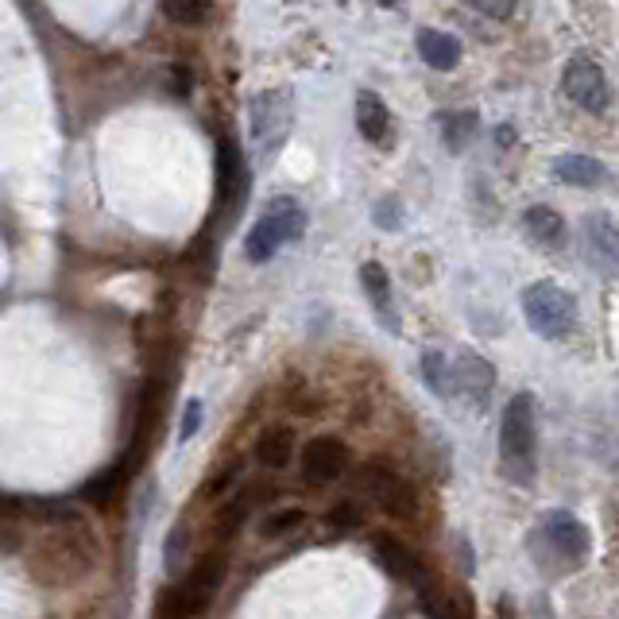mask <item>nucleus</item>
<instances>
[{"label":"nucleus","mask_w":619,"mask_h":619,"mask_svg":"<svg viewBox=\"0 0 619 619\" xmlns=\"http://www.w3.org/2000/svg\"><path fill=\"white\" fill-rule=\"evenodd\" d=\"M522 225L527 233L547 248H562L565 245V221L562 213H554L550 205H534V210L522 213Z\"/></svg>","instance_id":"obj_19"},{"label":"nucleus","mask_w":619,"mask_h":619,"mask_svg":"<svg viewBox=\"0 0 619 619\" xmlns=\"http://www.w3.org/2000/svg\"><path fill=\"white\" fill-rule=\"evenodd\" d=\"M469 4H473L476 12H484V16H492V20H507L519 0H469Z\"/></svg>","instance_id":"obj_30"},{"label":"nucleus","mask_w":619,"mask_h":619,"mask_svg":"<svg viewBox=\"0 0 619 619\" xmlns=\"http://www.w3.org/2000/svg\"><path fill=\"white\" fill-rule=\"evenodd\" d=\"M554 175L562 182H570V187H600V182L608 179L604 164L593 159V155H562L554 164Z\"/></svg>","instance_id":"obj_18"},{"label":"nucleus","mask_w":619,"mask_h":619,"mask_svg":"<svg viewBox=\"0 0 619 619\" xmlns=\"http://www.w3.org/2000/svg\"><path fill=\"white\" fill-rule=\"evenodd\" d=\"M492 364L476 352H461L453 357L449 352V403H469V407H488V395H492Z\"/></svg>","instance_id":"obj_8"},{"label":"nucleus","mask_w":619,"mask_h":619,"mask_svg":"<svg viewBox=\"0 0 619 619\" xmlns=\"http://www.w3.org/2000/svg\"><path fill=\"white\" fill-rule=\"evenodd\" d=\"M248 511H252V492H240V496H233L228 504H221L217 519H213V530H217V538H233V530L245 522Z\"/></svg>","instance_id":"obj_23"},{"label":"nucleus","mask_w":619,"mask_h":619,"mask_svg":"<svg viewBox=\"0 0 619 619\" xmlns=\"http://www.w3.org/2000/svg\"><path fill=\"white\" fill-rule=\"evenodd\" d=\"M473 124H476V116H473V113H457V116H449V124H446V139H449V147H453V151H461L464 136H473Z\"/></svg>","instance_id":"obj_27"},{"label":"nucleus","mask_w":619,"mask_h":619,"mask_svg":"<svg viewBox=\"0 0 619 619\" xmlns=\"http://www.w3.org/2000/svg\"><path fill=\"white\" fill-rule=\"evenodd\" d=\"M291 457H294V434L286 426H268L260 434V441H256V461L263 469H271V473H283L286 464H291Z\"/></svg>","instance_id":"obj_16"},{"label":"nucleus","mask_w":619,"mask_h":619,"mask_svg":"<svg viewBox=\"0 0 619 619\" xmlns=\"http://www.w3.org/2000/svg\"><path fill=\"white\" fill-rule=\"evenodd\" d=\"M302 522H306V511L302 507H279L275 515H268L263 519V538H283V534H291V530H299Z\"/></svg>","instance_id":"obj_24"},{"label":"nucleus","mask_w":619,"mask_h":619,"mask_svg":"<svg viewBox=\"0 0 619 619\" xmlns=\"http://www.w3.org/2000/svg\"><path fill=\"white\" fill-rule=\"evenodd\" d=\"M198 430H202V403L190 399L187 410H182V423H179V441H190Z\"/></svg>","instance_id":"obj_29"},{"label":"nucleus","mask_w":619,"mask_h":619,"mask_svg":"<svg viewBox=\"0 0 619 619\" xmlns=\"http://www.w3.org/2000/svg\"><path fill=\"white\" fill-rule=\"evenodd\" d=\"M357 484H360V492L372 496L387 515H410L415 511V492H410L407 481H403L399 473H392L387 464H364L360 476H357Z\"/></svg>","instance_id":"obj_9"},{"label":"nucleus","mask_w":619,"mask_h":619,"mask_svg":"<svg viewBox=\"0 0 619 619\" xmlns=\"http://www.w3.org/2000/svg\"><path fill=\"white\" fill-rule=\"evenodd\" d=\"M534 446H538L534 395L519 392L507 399L504 423H499V461H504V473L515 484L534 481Z\"/></svg>","instance_id":"obj_2"},{"label":"nucleus","mask_w":619,"mask_h":619,"mask_svg":"<svg viewBox=\"0 0 619 619\" xmlns=\"http://www.w3.org/2000/svg\"><path fill=\"white\" fill-rule=\"evenodd\" d=\"M245 182L248 171H245V159H240V147L228 136L217 139V198L228 205V213L237 210L240 198H245Z\"/></svg>","instance_id":"obj_12"},{"label":"nucleus","mask_w":619,"mask_h":619,"mask_svg":"<svg viewBox=\"0 0 619 619\" xmlns=\"http://www.w3.org/2000/svg\"><path fill=\"white\" fill-rule=\"evenodd\" d=\"M175 93H179V98H190V74H187V66H175Z\"/></svg>","instance_id":"obj_32"},{"label":"nucleus","mask_w":619,"mask_h":619,"mask_svg":"<svg viewBox=\"0 0 619 619\" xmlns=\"http://www.w3.org/2000/svg\"><path fill=\"white\" fill-rule=\"evenodd\" d=\"M534 542H538V550H547L554 562L570 565V570H577V565L588 558V547H593L588 527L573 511H547L542 515V527H538Z\"/></svg>","instance_id":"obj_7"},{"label":"nucleus","mask_w":619,"mask_h":619,"mask_svg":"<svg viewBox=\"0 0 619 619\" xmlns=\"http://www.w3.org/2000/svg\"><path fill=\"white\" fill-rule=\"evenodd\" d=\"M329 527H334L337 534H352V530L364 527V507H360L357 499H341V504L329 511Z\"/></svg>","instance_id":"obj_25"},{"label":"nucleus","mask_w":619,"mask_h":619,"mask_svg":"<svg viewBox=\"0 0 619 619\" xmlns=\"http://www.w3.org/2000/svg\"><path fill=\"white\" fill-rule=\"evenodd\" d=\"M357 128L368 144H387V136H392V113L375 93H360L357 98Z\"/></svg>","instance_id":"obj_15"},{"label":"nucleus","mask_w":619,"mask_h":619,"mask_svg":"<svg viewBox=\"0 0 619 619\" xmlns=\"http://www.w3.org/2000/svg\"><path fill=\"white\" fill-rule=\"evenodd\" d=\"M423 375L438 399L449 403V352L446 349H426L423 352Z\"/></svg>","instance_id":"obj_21"},{"label":"nucleus","mask_w":619,"mask_h":619,"mask_svg":"<svg viewBox=\"0 0 619 619\" xmlns=\"http://www.w3.org/2000/svg\"><path fill=\"white\" fill-rule=\"evenodd\" d=\"M522 314H527V326L542 341H565L581 322L577 299L554 283H530L522 291Z\"/></svg>","instance_id":"obj_4"},{"label":"nucleus","mask_w":619,"mask_h":619,"mask_svg":"<svg viewBox=\"0 0 619 619\" xmlns=\"http://www.w3.org/2000/svg\"><path fill=\"white\" fill-rule=\"evenodd\" d=\"M306 233V210H302L294 198H271L263 217L252 225L245 240V252L252 263H268L271 256L283 245H294V240Z\"/></svg>","instance_id":"obj_6"},{"label":"nucleus","mask_w":619,"mask_h":619,"mask_svg":"<svg viewBox=\"0 0 619 619\" xmlns=\"http://www.w3.org/2000/svg\"><path fill=\"white\" fill-rule=\"evenodd\" d=\"M380 4H383V9H395V4H399V0H380Z\"/></svg>","instance_id":"obj_33"},{"label":"nucleus","mask_w":619,"mask_h":619,"mask_svg":"<svg viewBox=\"0 0 619 619\" xmlns=\"http://www.w3.org/2000/svg\"><path fill=\"white\" fill-rule=\"evenodd\" d=\"M294 124V101L286 90H263L248 101V136L260 155V164L268 167L279 155V147L286 144Z\"/></svg>","instance_id":"obj_5"},{"label":"nucleus","mask_w":619,"mask_h":619,"mask_svg":"<svg viewBox=\"0 0 619 619\" xmlns=\"http://www.w3.org/2000/svg\"><path fill=\"white\" fill-rule=\"evenodd\" d=\"M360 286H364L368 302H372L375 318L383 322V329H387V334H399V314H395L392 275H387V268L375 263V260H368L364 268H360Z\"/></svg>","instance_id":"obj_13"},{"label":"nucleus","mask_w":619,"mask_h":619,"mask_svg":"<svg viewBox=\"0 0 619 619\" xmlns=\"http://www.w3.org/2000/svg\"><path fill=\"white\" fill-rule=\"evenodd\" d=\"M565 93L577 109L585 113H600L608 105V78H604L600 63L588 55H577L565 66Z\"/></svg>","instance_id":"obj_10"},{"label":"nucleus","mask_w":619,"mask_h":619,"mask_svg":"<svg viewBox=\"0 0 619 619\" xmlns=\"http://www.w3.org/2000/svg\"><path fill=\"white\" fill-rule=\"evenodd\" d=\"M116 484H121V473H105V476H98V481L86 484L82 496L90 499V504H105V499L116 492Z\"/></svg>","instance_id":"obj_28"},{"label":"nucleus","mask_w":619,"mask_h":619,"mask_svg":"<svg viewBox=\"0 0 619 619\" xmlns=\"http://www.w3.org/2000/svg\"><path fill=\"white\" fill-rule=\"evenodd\" d=\"M418 55H423L426 66H434V70H453V66L461 63L464 47H461V40L449 32H423L418 35Z\"/></svg>","instance_id":"obj_17"},{"label":"nucleus","mask_w":619,"mask_h":619,"mask_svg":"<svg viewBox=\"0 0 619 619\" xmlns=\"http://www.w3.org/2000/svg\"><path fill=\"white\" fill-rule=\"evenodd\" d=\"M221 581H225V554L221 550H205L194 570H190V577L182 585L167 588L155 611H159V619H198L202 611H210Z\"/></svg>","instance_id":"obj_3"},{"label":"nucleus","mask_w":619,"mask_h":619,"mask_svg":"<svg viewBox=\"0 0 619 619\" xmlns=\"http://www.w3.org/2000/svg\"><path fill=\"white\" fill-rule=\"evenodd\" d=\"M585 240H588V260H600L604 268H611V260H616V225H611V217H604V213L588 217Z\"/></svg>","instance_id":"obj_20"},{"label":"nucleus","mask_w":619,"mask_h":619,"mask_svg":"<svg viewBox=\"0 0 619 619\" xmlns=\"http://www.w3.org/2000/svg\"><path fill=\"white\" fill-rule=\"evenodd\" d=\"M164 12L182 27H202L213 16V0H164Z\"/></svg>","instance_id":"obj_22"},{"label":"nucleus","mask_w":619,"mask_h":619,"mask_svg":"<svg viewBox=\"0 0 619 619\" xmlns=\"http://www.w3.org/2000/svg\"><path fill=\"white\" fill-rule=\"evenodd\" d=\"M164 558H167V570L171 573H179L182 565L190 562V534H187V527H171V534H167V547H164Z\"/></svg>","instance_id":"obj_26"},{"label":"nucleus","mask_w":619,"mask_h":619,"mask_svg":"<svg viewBox=\"0 0 619 619\" xmlns=\"http://www.w3.org/2000/svg\"><path fill=\"white\" fill-rule=\"evenodd\" d=\"M337 4H345V0H337Z\"/></svg>","instance_id":"obj_34"},{"label":"nucleus","mask_w":619,"mask_h":619,"mask_svg":"<svg viewBox=\"0 0 619 619\" xmlns=\"http://www.w3.org/2000/svg\"><path fill=\"white\" fill-rule=\"evenodd\" d=\"M349 469V446L341 438H314L302 453V473L314 484H334Z\"/></svg>","instance_id":"obj_11"},{"label":"nucleus","mask_w":619,"mask_h":619,"mask_svg":"<svg viewBox=\"0 0 619 619\" xmlns=\"http://www.w3.org/2000/svg\"><path fill=\"white\" fill-rule=\"evenodd\" d=\"M372 554L380 558V565H383L387 573H392V577L415 581V585H423V581H426V573H423V565H418V558L410 554L407 542H399V538L375 534V538H372Z\"/></svg>","instance_id":"obj_14"},{"label":"nucleus","mask_w":619,"mask_h":619,"mask_svg":"<svg viewBox=\"0 0 619 619\" xmlns=\"http://www.w3.org/2000/svg\"><path fill=\"white\" fill-rule=\"evenodd\" d=\"M98 534L78 511L66 507H43V534L35 538L32 550V577L43 585H78L82 577H90V570L98 565Z\"/></svg>","instance_id":"obj_1"},{"label":"nucleus","mask_w":619,"mask_h":619,"mask_svg":"<svg viewBox=\"0 0 619 619\" xmlns=\"http://www.w3.org/2000/svg\"><path fill=\"white\" fill-rule=\"evenodd\" d=\"M372 217L380 221L383 228H399V205H395V198H383V202L372 210Z\"/></svg>","instance_id":"obj_31"}]
</instances>
